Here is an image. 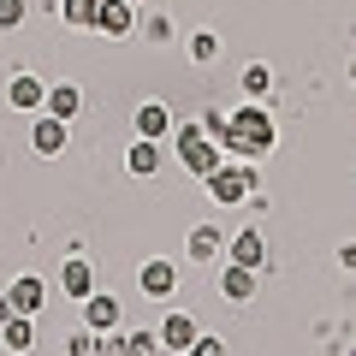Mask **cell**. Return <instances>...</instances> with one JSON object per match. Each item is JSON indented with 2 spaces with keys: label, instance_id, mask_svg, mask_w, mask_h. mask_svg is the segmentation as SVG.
<instances>
[{
  "label": "cell",
  "instance_id": "cell-1",
  "mask_svg": "<svg viewBox=\"0 0 356 356\" xmlns=\"http://www.w3.org/2000/svg\"><path fill=\"white\" fill-rule=\"evenodd\" d=\"M232 149V161H261L267 149H273V113H267L261 102L238 107V113L226 119V137H220Z\"/></svg>",
  "mask_w": 356,
  "mask_h": 356
},
{
  "label": "cell",
  "instance_id": "cell-2",
  "mask_svg": "<svg viewBox=\"0 0 356 356\" xmlns=\"http://www.w3.org/2000/svg\"><path fill=\"white\" fill-rule=\"evenodd\" d=\"M202 184H208V196H214V202H220V208H238V202H243V196H250V191H255V161H232V166H226V161H220V166H214V172H208V178H202Z\"/></svg>",
  "mask_w": 356,
  "mask_h": 356
},
{
  "label": "cell",
  "instance_id": "cell-3",
  "mask_svg": "<svg viewBox=\"0 0 356 356\" xmlns=\"http://www.w3.org/2000/svg\"><path fill=\"white\" fill-rule=\"evenodd\" d=\"M178 161L191 166L196 178H208V172H214V166H220V143L208 137L202 125H184V131H178Z\"/></svg>",
  "mask_w": 356,
  "mask_h": 356
},
{
  "label": "cell",
  "instance_id": "cell-4",
  "mask_svg": "<svg viewBox=\"0 0 356 356\" xmlns=\"http://www.w3.org/2000/svg\"><path fill=\"white\" fill-rule=\"evenodd\" d=\"M0 297L13 303V315H36V309H42V297H48V285H42L36 273H18V280L6 285V291H0Z\"/></svg>",
  "mask_w": 356,
  "mask_h": 356
},
{
  "label": "cell",
  "instance_id": "cell-5",
  "mask_svg": "<svg viewBox=\"0 0 356 356\" xmlns=\"http://www.w3.org/2000/svg\"><path fill=\"white\" fill-rule=\"evenodd\" d=\"M83 327L89 332H113L119 327V297L113 291H89L83 297Z\"/></svg>",
  "mask_w": 356,
  "mask_h": 356
},
{
  "label": "cell",
  "instance_id": "cell-6",
  "mask_svg": "<svg viewBox=\"0 0 356 356\" xmlns=\"http://www.w3.org/2000/svg\"><path fill=\"white\" fill-rule=\"evenodd\" d=\"M137 285H143V297H172L178 291V267L172 261H143V273H137Z\"/></svg>",
  "mask_w": 356,
  "mask_h": 356
},
{
  "label": "cell",
  "instance_id": "cell-7",
  "mask_svg": "<svg viewBox=\"0 0 356 356\" xmlns=\"http://www.w3.org/2000/svg\"><path fill=\"white\" fill-rule=\"evenodd\" d=\"M226 261H238V267H255V273H261V267H267V243H261V232H238V238H232L226 243Z\"/></svg>",
  "mask_w": 356,
  "mask_h": 356
},
{
  "label": "cell",
  "instance_id": "cell-8",
  "mask_svg": "<svg viewBox=\"0 0 356 356\" xmlns=\"http://www.w3.org/2000/svg\"><path fill=\"white\" fill-rule=\"evenodd\" d=\"M95 30H102V36H131V30H137L131 0H102V6H95Z\"/></svg>",
  "mask_w": 356,
  "mask_h": 356
},
{
  "label": "cell",
  "instance_id": "cell-9",
  "mask_svg": "<svg viewBox=\"0 0 356 356\" xmlns=\"http://www.w3.org/2000/svg\"><path fill=\"white\" fill-rule=\"evenodd\" d=\"M30 149L48 154V161H54V154H65V119L42 113V119H36V131H30Z\"/></svg>",
  "mask_w": 356,
  "mask_h": 356
},
{
  "label": "cell",
  "instance_id": "cell-10",
  "mask_svg": "<svg viewBox=\"0 0 356 356\" xmlns=\"http://www.w3.org/2000/svg\"><path fill=\"white\" fill-rule=\"evenodd\" d=\"M60 291H65V297H77V303H83V297L95 291V267H89L83 255H72V261L60 267Z\"/></svg>",
  "mask_w": 356,
  "mask_h": 356
},
{
  "label": "cell",
  "instance_id": "cell-11",
  "mask_svg": "<svg viewBox=\"0 0 356 356\" xmlns=\"http://www.w3.org/2000/svg\"><path fill=\"white\" fill-rule=\"evenodd\" d=\"M220 291H226V303H255V267L226 261V273H220Z\"/></svg>",
  "mask_w": 356,
  "mask_h": 356
},
{
  "label": "cell",
  "instance_id": "cell-12",
  "mask_svg": "<svg viewBox=\"0 0 356 356\" xmlns=\"http://www.w3.org/2000/svg\"><path fill=\"white\" fill-rule=\"evenodd\" d=\"M6 95H13V107H24V113H36V107L48 102V83H42V77H30V72H18L13 83H6Z\"/></svg>",
  "mask_w": 356,
  "mask_h": 356
},
{
  "label": "cell",
  "instance_id": "cell-13",
  "mask_svg": "<svg viewBox=\"0 0 356 356\" xmlns=\"http://www.w3.org/2000/svg\"><path fill=\"white\" fill-rule=\"evenodd\" d=\"M196 332H202V327H196L191 315H166V321H161V344H166V350H178V356L196 344Z\"/></svg>",
  "mask_w": 356,
  "mask_h": 356
},
{
  "label": "cell",
  "instance_id": "cell-14",
  "mask_svg": "<svg viewBox=\"0 0 356 356\" xmlns=\"http://www.w3.org/2000/svg\"><path fill=\"white\" fill-rule=\"evenodd\" d=\"M0 344L13 356H24L30 344H36V327H30V315H13V321H0Z\"/></svg>",
  "mask_w": 356,
  "mask_h": 356
},
{
  "label": "cell",
  "instance_id": "cell-15",
  "mask_svg": "<svg viewBox=\"0 0 356 356\" xmlns=\"http://www.w3.org/2000/svg\"><path fill=\"white\" fill-rule=\"evenodd\" d=\"M125 166H131L137 178L161 172V143H154V137H137V143H131V154H125Z\"/></svg>",
  "mask_w": 356,
  "mask_h": 356
},
{
  "label": "cell",
  "instance_id": "cell-16",
  "mask_svg": "<svg viewBox=\"0 0 356 356\" xmlns=\"http://www.w3.org/2000/svg\"><path fill=\"white\" fill-rule=\"evenodd\" d=\"M184 250H191V261H220V250H226V238H220L214 226H196L191 238H184Z\"/></svg>",
  "mask_w": 356,
  "mask_h": 356
},
{
  "label": "cell",
  "instance_id": "cell-17",
  "mask_svg": "<svg viewBox=\"0 0 356 356\" xmlns=\"http://www.w3.org/2000/svg\"><path fill=\"white\" fill-rule=\"evenodd\" d=\"M166 131H172V113H166L161 102H143V107H137V137H154V143H161Z\"/></svg>",
  "mask_w": 356,
  "mask_h": 356
},
{
  "label": "cell",
  "instance_id": "cell-18",
  "mask_svg": "<svg viewBox=\"0 0 356 356\" xmlns=\"http://www.w3.org/2000/svg\"><path fill=\"white\" fill-rule=\"evenodd\" d=\"M42 107H48L54 119H65V125H72V113L83 107V95H77V83H54V89H48V102H42Z\"/></svg>",
  "mask_w": 356,
  "mask_h": 356
},
{
  "label": "cell",
  "instance_id": "cell-19",
  "mask_svg": "<svg viewBox=\"0 0 356 356\" xmlns=\"http://www.w3.org/2000/svg\"><path fill=\"white\" fill-rule=\"evenodd\" d=\"M95 6H102V0H65L60 13H65V24H77V30H95Z\"/></svg>",
  "mask_w": 356,
  "mask_h": 356
},
{
  "label": "cell",
  "instance_id": "cell-20",
  "mask_svg": "<svg viewBox=\"0 0 356 356\" xmlns=\"http://www.w3.org/2000/svg\"><path fill=\"white\" fill-rule=\"evenodd\" d=\"M267 89H273V72H267V65H243V95H250V102H261Z\"/></svg>",
  "mask_w": 356,
  "mask_h": 356
},
{
  "label": "cell",
  "instance_id": "cell-21",
  "mask_svg": "<svg viewBox=\"0 0 356 356\" xmlns=\"http://www.w3.org/2000/svg\"><path fill=\"white\" fill-rule=\"evenodd\" d=\"M65 356H102V332H72V339H65Z\"/></svg>",
  "mask_w": 356,
  "mask_h": 356
},
{
  "label": "cell",
  "instance_id": "cell-22",
  "mask_svg": "<svg viewBox=\"0 0 356 356\" xmlns=\"http://www.w3.org/2000/svg\"><path fill=\"white\" fill-rule=\"evenodd\" d=\"M131 356H172L161 344V332H131Z\"/></svg>",
  "mask_w": 356,
  "mask_h": 356
},
{
  "label": "cell",
  "instance_id": "cell-23",
  "mask_svg": "<svg viewBox=\"0 0 356 356\" xmlns=\"http://www.w3.org/2000/svg\"><path fill=\"white\" fill-rule=\"evenodd\" d=\"M214 54H220V36H214V30H196V36H191V60L202 65V60H214Z\"/></svg>",
  "mask_w": 356,
  "mask_h": 356
},
{
  "label": "cell",
  "instance_id": "cell-24",
  "mask_svg": "<svg viewBox=\"0 0 356 356\" xmlns=\"http://www.w3.org/2000/svg\"><path fill=\"white\" fill-rule=\"evenodd\" d=\"M102 356H131V332H102Z\"/></svg>",
  "mask_w": 356,
  "mask_h": 356
},
{
  "label": "cell",
  "instance_id": "cell-25",
  "mask_svg": "<svg viewBox=\"0 0 356 356\" xmlns=\"http://www.w3.org/2000/svg\"><path fill=\"white\" fill-rule=\"evenodd\" d=\"M184 356H226V344H220L214 332H196V344H191Z\"/></svg>",
  "mask_w": 356,
  "mask_h": 356
},
{
  "label": "cell",
  "instance_id": "cell-26",
  "mask_svg": "<svg viewBox=\"0 0 356 356\" xmlns=\"http://www.w3.org/2000/svg\"><path fill=\"white\" fill-rule=\"evenodd\" d=\"M24 24V0H0V30H18Z\"/></svg>",
  "mask_w": 356,
  "mask_h": 356
},
{
  "label": "cell",
  "instance_id": "cell-27",
  "mask_svg": "<svg viewBox=\"0 0 356 356\" xmlns=\"http://www.w3.org/2000/svg\"><path fill=\"white\" fill-rule=\"evenodd\" d=\"M226 119H232V113H220V107H214V113H202V131L220 143V137H226Z\"/></svg>",
  "mask_w": 356,
  "mask_h": 356
},
{
  "label": "cell",
  "instance_id": "cell-28",
  "mask_svg": "<svg viewBox=\"0 0 356 356\" xmlns=\"http://www.w3.org/2000/svg\"><path fill=\"white\" fill-rule=\"evenodd\" d=\"M339 261H344V267L356 273V243H344V250H339Z\"/></svg>",
  "mask_w": 356,
  "mask_h": 356
},
{
  "label": "cell",
  "instance_id": "cell-29",
  "mask_svg": "<svg viewBox=\"0 0 356 356\" xmlns=\"http://www.w3.org/2000/svg\"><path fill=\"white\" fill-rule=\"evenodd\" d=\"M350 83H356V65H350Z\"/></svg>",
  "mask_w": 356,
  "mask_h": 356
},
{
  "label": "cell",
  "instance_id": "cell-30",
  "mask_svg": "<svg viewBox=\"0 0 356 356\" xmlns=\"http://www.w3.org/2000/svg\"><path fill=\"white\" fill-rule=\"evenodd\" d=\"M350 356H356V350H350Z\"/></svg>",
  "mask_w": 356,
  "mask_h": 356
}]
</instances>
